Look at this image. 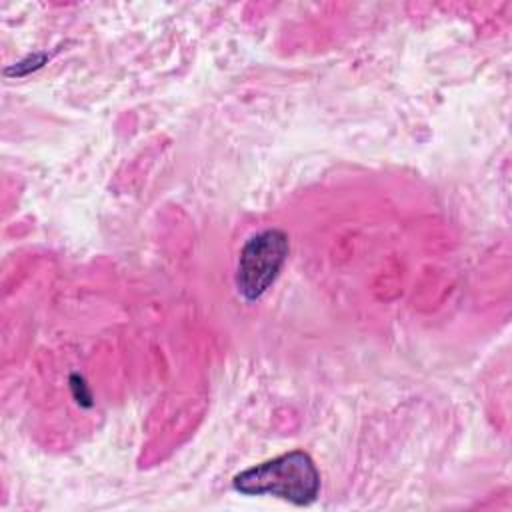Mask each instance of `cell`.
Returning a JSON list of instances; mask_svg holds the SVG:
<instances>
[{
    "label": "cell",
    "instance_id": "cell-2",
    "mask_svg": "<svg viewBox=\"0 0 512 512\" xmlns=\"http://www.w3.org/2000/svg\"><path fill=\"white\" fill-rule=\"evenodd\" d=\"M288 256V236L278 228L254 234L242 248L236 270L238 292L246 300H258L276 280Z\"/></svg>",
    "mask_w": 512,
    "mask_h": 512
},
{
    "label": "cell",
    "instance_id": "cell-1",
    "mask_svg": "<svg viewBox=\"0 0 512 512\" xmlns=\"http://www.w3.org/2000/svg\"><path fill=\"white\" fill-rule=\"evenodd\" d=\"M232 484L248 496L272 494L296 506H306L320 492V472L306 452L292 450L236 474Z\"/></svg>",
    "mask_w": 512,
    "mask_h": 512
}]
</instances>
